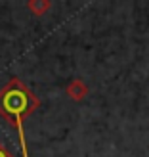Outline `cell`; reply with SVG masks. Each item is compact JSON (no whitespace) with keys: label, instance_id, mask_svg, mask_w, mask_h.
<instances>
[{"label":"cell","instance_id":"2","mask_svg":"<svg viewBox=\"0 0 149 157\" xmlns=\"http://www.w3.org/2000/svg\"><path fill=\"white\" fill-rule=\"evenodd\" d=\"M65 92H67V96L71 98L73 101H82L86 96H88V86H86V82L84 81H80V78H75V81H71L67 84V88H65Z\"/></svg>","mask_w":149,"mask_h":157},{"label":"cell","instance_id":"3","mask_svg":"<svg viewBox=\"0 0 149 157\" xmlns=\"http://www.w3.org/2000/svg\"><path fill=\"white\" fill-rule=\"evenodd\" d=\"M25 6H27V10L33 13V15L40 17V15H44L46 12H50V8H52V0H29Z\"/></svg>","mask_w":149,"mask_h":157},{"label":"cell","instance_id":"4","mask_svg":"<svg viewBox=\"0 0 149 157\" xmlns=\"http://www.w3.org/2000/svg\"><path fill=\"white\" fill-rule=\"evenodd\" d=\"M0 157H15L10 150H8V147L2 144V142H0Z\"/></svg>","mask_w":149,"mask_h":157},{"label":"cell","instance_id":"1","mask_svg":"<svg viewBox=\"0 0 149 157\" xmlns=\"http://www.w3.org/2000/svg\"><path fill=\"white\" fill-rule=\"evenodd\" d=\"M40 107V100L19 77H12L2 88H0V115L10 123V127L17 132L21 157H29L25 130L23 123Z\"/></svg>","mask_w":149,"mask_h":157}]
</instances>
